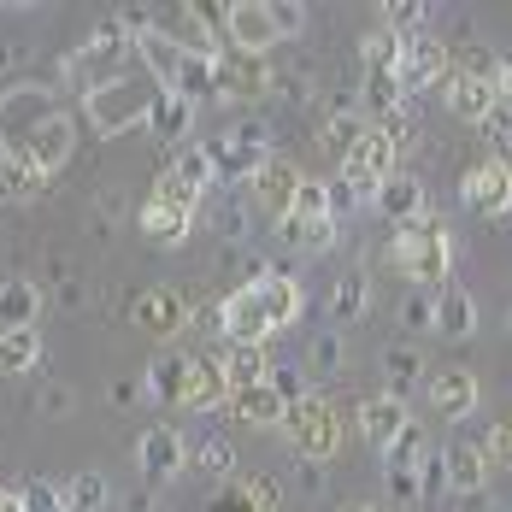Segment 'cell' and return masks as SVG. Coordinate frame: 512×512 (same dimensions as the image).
<instances>
[{
    "label": "cell",
    "mask_w": 512,
    "mask_h": 512,
    "mask_svg": "<svg viewBox=\"0 0 512 512\" xmlns=\"http://www.w3.org/2000/svg\"><path fill=\"white\" fill-rule=\"evenodd\" d=\"M301 318V289H295V277H254V283H242V289H230L224 295V307H218V324H224V336H230V348H265L283 324H295Z\"/></svg>",
    "instance_id": "6da1fadb"
},
{
    "label": "cell",
    "mask_w": 512,
    "mask_h": 512,
    "mask_svg": "<svg viewBox=\"0 0 512 512\" xmlns=\"http://www.w3.org/2000/svg\"><path fill=\"white\" fill-rule=\"evenodd\" d=\"M124 71H130V36L118 24H101L83 48L65 59V83H71V95L83 106L95 101V95H106V89H118Z\"/></svg>",
    "instance_id": "7a4b0ae2"
},
{
    "label": "cell",
    "mask_w": 512,
    "mask_h": 512,
    "mask_svg": "<svg viewBox=\"0 0 512 512\" xmlns=\"http://www.w3.org/2000/svg\"><path fill=\"white\" fill-rule=\"evenodd\" d=\"M395 271L412 277L418 289H448V265H454V242H448V230L436 224V218H418V224H401V236H395Z\"/></svg>",
    "instance_id": "3957f363"
},
{
    "label": "cell",
    "mask_w": 512,
    "mask_h": 512,
    "mask_svg": "<svg viewBox=\"0 0 512 512\" xmlns=\"http://www.w3.org/2000/svg\"><path fill=\"white\" fill-rule=\"evenodd\" d=\"M289 442H295V454L301 460H330V454H342V407L336 401H324V395H307L301 407H289Z\"/></svg>",
    "instance_id": "277c9868"
},
{
    "label": "cell",
    "mask_w": 512,
    "mask_h": 512,
    "mask_svg": "<svg viewBox=\"0 0 512 512\" xmlns=\"http://www.w3.org/2000/svg\"><path fill=\"white\" fill-rule=\"evenodd\" d=\"M224 36H230L236 53H254V59H265L283 42V30L271 18V0H224Z\"/></svg>",
    "instance_id": "5b68a950"
},
{
    "label": "cell",
    "mask_w": 512,
    "mask_h": 512,
    "mask_svg": "<svg viewBox=\"0 0 512 512\" xmlns=\"http://www.w3.org/2000/svg\"><path fill=\"white\" fill-rule=\"evenodd\" d=\"M265 142H271V130L259 124V118H242V124H230L206 154H212V165H218V177H254L259 165H265Z\"/></svg>",
    "instance_id": "8992f818"
},
{
    "label": "cell",
    "mask_w": 512,
    "mask_h": 512,
    "mask_svg": "<svg viewBox=\"0 0 512 512\" xmlns=\"http://www.w3.org/2000/svg\"><path fill=\"white\" fill-rule=\"evenodd\" d=\"M395 154H401V148H395V142H389V136L371 124V130L354 142V154L342 159V177L354 183L359 195H371V206H377V189L395 177Z\"/></svg>",
    "instance_id": "52a82bcc"
},
{
    "label": "cell",
    "mask_w": 512,
    "mask_h": 512,
    "mask_svg": "<svg viewBox=\"0 0 512 512\" xmlns=\"http://www.w3.org/2000/svg\"><path fill=\"white\" fill-rule=\"evenodd\" d=\"M218 183V165H212V154L206 148H177V159L159 171V201H177V206H189L195 212V201H201L206 189Z\"/></svg>",
    "instance_id": "ba28073f"
},
{
    "label": "cell",
    "mask_w": 512,
    "mask_h": 512,
    "mask_svg": "<svg viewBox=\"0 0 512 512\" xmlns=\"http://www.w3.org/2000/svg\"><path fill=\"white\" fill-rule=\"evenodd\" d=\"M460 201L471 206V212H483V218L512 212V165L507 159H477V165H465Z\"/></svg>",
    "instance_id": "9c48e42d"
},
{
    "label": "cell",
    "mask_w": 512,
    "mask_h": 512,
    "mask_svg": "<svg viewBox=\"0 0 512 512\" xmlns=\"http://www.w3.org/2000/svg\"><path fill=\"white\" fill-rule=\"evenodd\" d=\"M301 183H307V177H301V165H295V159H283V154H271L254 177H248L259 212H277V224L289 218V206H295V195H301Z\"/></svg>",
    "instance_id": "30bf717a"
},
{
    "label": "cell",
    "mask_w": 512,
    "mask_h": 512,
    "mask_svg": "<svg viewBox=\"0 0 512 512\" xmlns=\"http://www.w3.org/2000/svg\"><path fill=\"white\" fill-rule=\"evenodd\" d=\"M218 101H259V95H271V65L265 59H254V53H218Z\"/></svg>",
    "instance_id": "8fae6325"
},
{
    "label": "cell",
    "mask_w": 512,
    "mask_h": 512,
    "mask_svg": "<svg viewBox=\"0 0 512 512\" xmlns=\"http://www.w3.org/2000/svg\"><path fill=\"white\" fill-rule=\"evenodd\" d=\"M130 318L171 348V336H183V324H189V301H183V289H142L130 301Z\"/></svg>",
    "instance_id": "7c38bea8"
},
{
    "label": "cell",
    "mask_w": 512,
    "mask_h": 512,
    "mask_svg": "<svg viewBox=\"0 0 512 512\" xmlns=\"http://www.w3.org/2000/svg\"><path fill=\"white\" fill-rule=\"evenodd\" d=\"M395 77H401V89L418 95V89H436V83H448V48L436 42V36H407V48H401V65H395Z\"/></svg>",
    "instance_id": "4fadbf2b"
},
{
    "label": "cell",
    "mask_w": 512,
    "mask_h": 512,
    "mask_svg": "<svg viewBox=\"0 0 512 512\" xmlns=\"http://www.w3.org/2000/svg\"><path fill=\"white\" fill-rule=\"evenodd\" d=\"M71 148H77V130H71V118H65V112H48V118H42V124H36V130H30V136L12 148V154H24L30 165H42V171L53 177V171L71 159Z\"/></svg>",
    "instance_id": "5bb4252c"
},
{
    "label": "cell",
    "mask_w": 512,
    "mask_h": 512,
    "mask_svg": "<svg viewBox=\"0 0 512 512\" xmlns=\"http://www.w3.org/2000/svg\"><path fill=\"white\" fill-rule=\"evenodd\" d=\"M354 424H359V436H365L371 448H383V454H389V442L412 424V412H407L401 395H389V389H383V395H365V401H359Z\"/></svg>",
    "instance_id": "9a60e30c"
},
{
    "label": "cell",
    "mask_w": 512,
    "mask_h": 512,
    "mask_svg": "<svg viewBox=\"0 0 512 512\" xmlns=\"http://www.w3.org/2000/svg\"><path fill=\"white\" fill-rule=\"evenodd\" d=\"M136 465H142L148 483H171V477L189 465V448H183V436H177L171 424H154V430H142V442H136Z\"/></svg>",
    "instance_id": "2e32d148"
},
{
    "label": "cell",
    "mask_w": 512,
    "mask_h": 512,
    "mask_svg": "<svg viewBox=\"0 0 512 512\" xmlns=\"http://www.w3.org/2000/svg\"><path fill=\"white\" fill-rule=\"evenodd\" d=\"M442 95H448V112H454V118H465V124H483V118L501 106L495 77H477V71H448Z\"/></svg>",
    "instance_id": "e0dca14e"
},
{
    "label": "cell",
    "mask_w": 512,
    "mask_h": 512,
    "mask_svg": "<svg viewBox=\"0 0 512 512\" xmlns=\"http://www.w3.org/2000/svg\"><path fill=\"white\" fill-rule=\"evenodd\" d=\"M148 112H154V101H148L130 77H124L118 89H106V95H95V101H89V118L101 124L106 136H118V130H130V124H148Z\"/></svg>",
    "instance_id": "ac0fdd59"
},
{
    "label": "cell",
    "mask_w": 512,
    "mask_h": 512,
    "mask_svg": "<svg viewBox=\"0 0 512 512\" xmlns=\"http://www.w3.org/2000/svg\"><path fill=\"white\" fill-rule=\"evenodd\" d=\"M442 483L454 489V495H483V483H489V448H477V442H448L442 448Z\"/></svg>",
    "instance_id": "d6986e66"
},
{
    "label": "cell",
    "mask_w": 512,
    "mask_h": 512,
    "mask_svg": "<svg viewBox=\"0 0 512 512\" xmlns=\"http://www.w3.org/2000/svg\"><path fill=\"white\" fill-rule=\"evenodd\" d=\"M136 224H142V236H148L154 248H183V242H189V230H195V212L154 195V201H142Z\"/></svg>",
    "instance_id": "ffe728a7"
},
{
    "label": "cell",
    "mask_w": 512,
    "mask_h": 512,
    "mask_svg": "<svg viewBox=\"0 0 512 512\" xmlns=\"http://www.w3.org/2000/svg\"><path fill=\"white\" fill-rule=\"evenodd\" d=\"M477 377L471 371H460V365H448V371H436L430 377V407H436V418H448V424H460V418H471L477 412Z\"/></svg>",
    "instance_id": "44dd1931"
},
{
    "label": "cell",
    "mask_w": 512,
    "mask_h": 512,
    "mask_svg": "<svg viewBox=\"0 0 512 512\" xmlns=\"http://www.w3.org/2000/svg\"><path fill=\"white\" fill-rule=\"evenodd\" d=\"M189 359L195 354H177V348H159L154 365H148V377H142V389L165 401V407H183V395H189Z\"/></svg>",
    "instance_id": "7402d4cb"
},
{
    "label": "cell",
    "mask_w": 512,
    "mask_h": 512,
    "mask_svg": "<svg viewBox=\"0 0 512 512\" xmlns=\"http://www.w3.org/2000/svg\"><path fill=\"white\" fill-rule=\"evenodd\" d=\"M230 401V371H224V359L212 354H195L189 359V395H183V407L195 412H212Z\"/></svg>",
    "instance_id": "603a6c76"
},
{
    "label": "cell",
    "mask_w": 512,
    "mask_h": 512,
    "mask_svg": "<svg viewBox=\"0 0 512 512\" xmlns=\"http://www.w3.org/2000/svg\"><path fill=\"white\" fill-rule=\"evenodd\" d=\"M230 407H236V418H242V424H254V430H283V424H289V401H283L271 383L230 395Z\"/></svg>",
    "instance_id": "cb8c5ba5"
},
{
    "label": "cell",
    "mask_w": 512,
    "mask_h": 512,
    "mask_svg": "<svg viewBox=\"0 0 512 512\" xmlns=\"http://www.w3.org/2000/svg\"><path fill=\"white\" fill-rule=\"evenodd\" d=\"M377 212L395 218V224H418V218H424V183H418L412 171H395V177L377 189Z\"/></svg>",
    "instance_id": "d4e9b609"
},
{
    "label": "cell",
    "mask_w": 512,
    "mask_h": 512,
    "mask_svg": "<svg viewBox=\"0 0 512 512\" xmlns=\"http://www.w3.org/2000/svg\"><path fill=\"white\" fill-rule=\"evenodd\" d=\"M36 312H42V289L30 277L0 283V330H36Z\"/></svg>",
    "instance_id": "484cf974"
},
{
    "label": "cell",
    "mask_w": 512,
    "mask_h": 512,
    "mask_svg": "<svg viewBox=\"0 0 512 512\" xmlns=\"http://www.w3.org/2000/svg\"><path fill=\"white\" fill-rule=\"evenodd\" d=\"M471 330H477V301L465 289H436V336L465 342Z\"/></svg>",
    "instance_id": "4316f807"
},
{
    "label": "cell",
    "mask_w": 512,
    "mask_h": 512,
    "mask_svg": "<svg viewBox=\"0 0 512 512\" xmlns=\"http://www.w3.org/2000/svg\"><path fill=\"white\" fill-rule=\"evenodd\" d=\"M48 189V171L24 154H0V201H36Z\"/></svg>",
    "instance_id": "83f0119b"
},
{
    "label": "cell",
    "mask_w": 512,
    "mask_h": 512,
    "mask_svg": "<svg viewBox=\"0 0 512 512\" xmlns=\"http://www.w3.org/2000/svg\"><path fill=\"white\" fill-rule=\"evenodd\" d=\"M159 30H165V36H171V42H177L183 53L218 59V48H212V24H206L195 6H177V12H171V24H159Z\"/></svg>",
    "instance_id": "f1b7e54d"
},
{
    "label": "cell",
    "mask_w": 512,
    "mask_h": 512,
    "mask_svg": "<svg viewBox=\"0 0 512 512\" xmlns=\"http://www.w3.org/2000/svg\"><path fill=\"white\" fill-rule=\"evenodd\" d=\"M189 124H195V106L183 101V95H171V89H159L154 112H148V130H154L159 142H183V136H189Z\"/></svg>",
    "instance_id": "f546056e"
},
{
    "label": "cell",
    "mask_w": 512,
    "mask_h": 512,
    "mask_svg": "<svg viewBox=\"0 0 512 512\" xmlns=\"http://www.w3.org/2000/svg\"><path fill=\"white\" fill-rule=\"evenodd\" d=\"M401 48H407V36H395L389 24L365 30V42H359V59H365V77H395V65H401Z\"/></svg>",
    "instance_id": "4dcf8cb0"
},
{
    "label": "cell",
    "mask_w": 512,
    "mask_h": 512,
    "mask_svg": "<svg viewBox=\"0 0 512 512\" xmlns=\"http://www.w3.org/2000/svg\"><path fill=\"white\" fill-rule=\"evenodd\" d=\"M42 359V336L36 330H0V377H24Z\"/></svg>",
    "instance_id": "1f68e13d"
},
{
    "label": "cell",
    "mask_w": 512,
    "mask_h": 512,
    "mask_svg": "<svg viewBox=\"0 0 512 512\" xmlns=\"http://www.w3.org/2000/svg\"><path fill=\"white\" fill-rule=\"evenodd\" d=\"M359 106H365V118H371V124H389V118L407 106V89H401V77H365V89H359Z\"/></svg>",
    "instance_id": "d6a6232c"
},
{
    "label": "cell",
    "mask_w": 512,
    "mask_h": 512,
    "mask_svg": "<svg viewBox=\"0 0 512 512\" xmlns=\"http://www.w3.org/2000/svg\"><path fill=\"white\" fill-rule=\"evenodd\" d=\"M365 301H371V289H365V271H342L336 283H330V301H324V312L336 318V324H348V318H359L365 312Z\"/></svg>",
    "instance_id": "836d02e7"
},
{
    "label": "cell",
    "mask_w": 512,
    "mask_h": 512,
    "mask_svg": "<svg viewBox=\"0 0 512 512\" xmlns=\"http://www.w3.org/2000/svg\"><path fill=\"white\" fill-rule=\"evenodd\" d=\"M65 507L71 512H106L112 507V483H106V471H77V477L65 483Z\"/></svg>",
    "instance_id": "e575fe53"
},
{
    "label": "cell",
    "mask_w": 512,
    "mask_h": 512,
    "mask_svg": "<svg viewBox=\"0 0 512 512\" xmlns=\"http://www.w3.org/2000/svg\"><path fill=\"white\" fill-rule=\"evenodd\" d=\"M224 371H230V395H242V389H259L271 377V359H265V348H230Z\"/></svg>",
    "instance_id": "d590c367"
},
{
    "label": "cell",
    "mask_w": 512,
    "mask_h": 512,
    "mask_svg": "<svg viewBox=\"0 0 512 512\" xmlns=\"http://www.w3.org/2000/svg\"><path fill=\"white\" fill-rule=\"evenodd\" d=\"M383 465H389V471H424V465H430V436H424L418 424H407V430L389 442Z\"/></svg>",
    "instance_id": "8d00e7d4"
},
{
    "label": "cell",
    "mask_w": 512,
    "mask_h": 512,
    "mask_svg": "<svg viewBox=\"0 0 512 512\" xmlns=\"http://www.w3.org/2000/svg\"><path fill=\"white\" fill-rule=\"evenodd\" d=\"M283 242L301 248V254H324V248L336 242V218H318V224H295V218H283Z\"/></svg>",
    "instance_id": "74e56055"
},
{
    "label": "cell",
    "mask_w": 512,
    "mask_h": 512,
    "mask_svg": "<svg viewBox=\"0 0 512 512\" xmlns=\"http://www.w3.org/2000/svg\"><path fill=\"white\" fill-rule=\"evenodd\" d=\"M383 377H389V395H407L412 383L424 377V359H418V348H389V354H383Z\"/></svg>",
    "instance_id": "f35d334b"
},
{
    "label": "cell",
    "mask_w": 512,
    "mask_h": 512,
    "mask_svg": "<svg viewBox=\"0 0 512 512\" xmlns=\"http://www.w3.org/2000/svg\"><path fill=\"white\" fill-rule=\"evenodd\" d=\"M365 130H371V124H365V118H359V112H336V118H330V124H324V148H330V154H354V142L359 136H365Z\"/></svg>",
    "instance_id": "ab89813d"
},
{
    "label": "cell",
    "mask_w": 512,
    "mask_h": 512,
    "mask_svg": "<svg viewBox=\"0 0 512 512\" xmlns=\"http://www.w3.org/2000/svg\"><path fill=\"white\" fill-rule=\"evenodd\" d=\"M289 218L295 224H318V218H330V183H301V195H295V206H289Z\"/></svg>",
    "instance_id": "60d3db41"
},
{
    "label": "cell",
    "mask_w": 512,
    "mask_h": 512,
    "mask_svg": "<svg viewBox=\"0 0 512 512\" xmlns=\"http://www.w3.org/2000/svg\"><path fill=\"white\" fill-rule=\"evenodd\" d=\"M195 460H201L206 477H230V471H236V442H230V436H206Z\"/></svg>",
    "instance_id": "b9f144b4"
},
{
    "label": "cell",
    "mask_w": 512,
    "mask_h": 512,
    "mask_svg": "<svg viewBox=\"0 0 512 512\" xmlns=\"http://www.w3.org/2000/svg\"><path fill=\"white\" fill-rule=\"evenodd\" d=\"M18 501H24V512H71L65 507V495L53 489L48 477H30V483L18 489Z\"/></svg>",
    "instance_id": "7bdbcfd3"
},
{
    "label": "cell",
    "mask_w": 512,
    "mask_h": 512,
    "mask_svg": "<svg viewBox=\"0 0 512 512\" xmlns=\"http://www.w3.org/2000/svg\"><path fill=\"white\" fill-rule=\"evenodd\" d=\"M383 24L395 36H424V6L418 0H395V6H383Z\"/></svg>",
    "instance_id": "ee69618b"
},
{
    "label": "cell",
    "mask_w": 512,
    "mask_h": 512,
    "mask_svg": "<svg viewBox=\"0 0 512 512\" xmlns=\"http://www.w3.org/2000/svg\"><path fill=\"white\" fill-rule=\"evenodd\" d=\"M477 130H483V142H495V148H501L495 159H512V112H507V106H495Z\"/></svg>",
    "instance_id": "f6af8a7d"
},
{
    "label": "cell",
    "mask_w": 512,
    "mask_h": 512,
    "mask_svg": "<svg viewBox=\"0 0 512 512\" xmlns=\"http://www.w3.org/2000/svg\"><path fill=\"white\" fill-rule=\"evenodd\" d=\"M401 324H407V330H436V295H430V289L407 295V307H401Z\"/></svg>",
    "instance_id": "bcb514c9"
},
{
    "label": "cell",
    "mask_w": 512,
    "mask_h": 512,
    "mask_svg": "<svg viewBox=\"0 0 512 512\" xmlns=\"http://www.w3.org/2000/svg\"><path fill=\"white\" fill-rule=\"evenodd\" d=\"M265 383H271L289 407H301V401H307V377H301L295 365H271V377H265Z\"/></svg>",
    "instance_id": "7dc6e473"
},
{
    "label": "cell",
    "mask_w": 512,
    "mask_h": 512,
    "mask_svg": "<svg viewBox=\"0 0 512 512\" xmlns=\"http://www.w3.org/2000/svg\"><path fill=\"white\" fill-rule=\"evenodd\" d=\"M365 201H371V195H359V189L348 183V177H330V218H336V224H342L348 212H359Z\"/></svg>",
    "instance_id": "c3c4849f"
},
{
    "label": "cell",
    "mask_w": 512,
    "mask_h": 512,
    "mask_svg": "<svg viewBox=\"0 0 512 512\" xmlns=\"http://www.w3.org/2000/svg\"><path fill=\"white\" fill-rule=\"evenodd\" d=\"M312 371H342V336H312Z\"/></svg>",
    "instance_id": "681fc988"
},
{
    "label": "cell",
    "mask_w": 512,
    "mask_h": 512,
    "mask_svg": "<svg viewBox=\"0 0 512 512\" xmlns=\"http://www.w3.org/2000/svg\"><path fill=\"white\" fill-rule=\"evenodd\" d=\"M489 465L512 471V418H501V424L489 430Z\"/></svg>",
    "instance_id": "f907efd6"
},
{
    "label": "cell",
    "mask_w": 512,
    "mask_h": 512,
    "mask_svg": "<svg viewBox=\"0 0 512 512\" xmlns=\"http://www.w3.org/2000/svg\"><path fill=\"white\" fill-rule=\"evenodd\" d=\"M242 489H248V501H254L259 512H277V483H271L265 471H254V477H248Z\"/></svg>",
    "instance_id": "816d5d0a"
},
{
    "label": "cell",
    "mask_w": 512,
    "mask_h": 512,
    "mask_svg": "<svg viewBox=\"0 0 512 512\" xmlns=\"http://www.w3.org/2000/svg\"><path fill=\"white\" fill-rule=\"evenodd\" d=\"M206 512H259L254 501H248V489L236 483V489H218L212 501H206Z\"/></svg>",
    "instance_id": "f5cc1de1"
},
{
    "label": "cell",
    "mask_w": 512,
    "mask_h": 512,
    "mask_svg": "<svg viewBox=\"0 0 512 512\" xmlns=\"http://www.w3.org/2000/svg\"><path fill=\"white\" fill-rule=\"evenodd\" d=\"M271 18H277L283 42H289V36H301V24H307V12H301V6H289V0H271Z\"/></svg>",
    "instance_id": "db71d44e"
},
{
    "label": "cell",
    "mask_w": 512,
    "mask_h": 512,
    "mask_svg": "<svg viewBox=\"0 0 512 512\" xmlns=\"http://www.w3.org/2000/svg\"><path fill=\"white\" fill-rule=\"evenodd\" d=\"M212 224H218V236H224V242H236V236H242V212H236V206H218V218H212Z\"/></svg>",
    "instance_id": "11a10c76"
},
{
    "label": "cell",
    "mask_w": 512,
    "mask_h": 512,
    "mask_svg": "<svg viewBox=\"0 0 512 512\" xmlns=\"http://www.w3.org/2000/svg\"><path fill=\"white\" fill-rule=\"evenodd\" d=\"M495 89H501V106L512 112V53H501V77H495Z\"/></svg>",
    "instance_id": "9f6ffc18"
},
{
    "label": "cell",
    "mask_w": 512,
    "mask_h": 512,
    "mask_svg": "<svg viewBox=\"0 0 512 512\" xmlns=\"http://www.w3.org/2000/svg\"><path fill=\"white\" fill-rule=\"evenodd\" d=\"M71 407V395H65V389H48V395H42V412H65Z\"/></svg>",
    "instance_id": "6f0895ef"
},
{
    "label": "cell",
    "mask_w": 512,
    "mask_h": 512,
    "mask_svg": "<svg viewBox=\"0 0 512 512\" xmlns=\"http://www.w3.org/2000/svg\"><path fill=\"white\" fill-rule=\"evenodd\" d=\"M0 512H24V501H18L12 489H0Z\"/></svg>",
    "instance_id": "680465c9"
},
{
    "label": "cell",
    "mask_w": 512,
    "mask_h": 512,
    "mask_svg": "<svg viewBox=\"0 0 512 512\" xmlns=\"http://www.w3.org/2000/svg\"><path fill=\"white\" fill-rule=\"evenodd\" d=\"M342 512H389V507H377V501H354V507H342Z\"/></svg>",
    "instance_id": "91938a15"
}]
</instances>
